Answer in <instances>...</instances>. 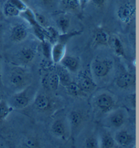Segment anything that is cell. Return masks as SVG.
Wrapping results in <instances>:
<instances>
[{"label": "cell", "mask_w": 139, "mask_h": 148, "mask_svg": "<svg viewBox=\"0 0 139 148\" xmlns=\"http://www.w3.org/2000/svg\"><path fill=\"white\" fill-rule=\"evenodd\" d=\"M9 79L11 86L19 91L29 86L30 77L26 70L23 67H14L10 72Z\"/></svg>", "instance_id": "cell-1"}, {"label": "cell", "mask_w": 139, "mask_h": 148, "mask_svg": "<svg viewBox=\"0 0 139 148\" xmlns=\"http://www.w3.org/2000/svg\"><path fill=\"white\" fill-rule=\"evenodd\" d=\"M33 88L27 86L23 90H19L10 97L9 104L14 109H23L27 107L33 99Z\"/></svg>", "instance_id": "cell-2"}, {"label": "cell", "mask_w": 139, "mask_h": 148, "mask_svg": "<svg viewBox=\"0 0 139 148\" xmlns=\"http://www.w3.org/2000/svg\"><path fill=\"white\" fill-rule=\"evenodd\" d=\"M113 68V62L109 58H97L92 62L91 69L95 77H106Z\"/></svg>", "instance_id": "cell-3"}, {"label": "cell", "mask_w": 139, "mask_h": 148, "mask_svg": "<svg viewBox=\"0 0 139 148\" xmlns=\"http://www.w3.org/2000/svg\"><path fill=\"white\" fill-rule=\"evenodd\" d=\"M135 13V5L131 1H126L118 7L117 10V16L121 23L128 25L134 19Z\"/></svg>", "instance_id": "cell-4"}, {"label": "cell", "mask_w": 139, "mask_h": 148, "mask_svg": "<svg viewBox=\"0 0 139 148\" xmlns=\"http://www.w3.org/2000/svg\"><path fill=\"white\" fill-rule=\"evenodd\" d=\"M95 106L100 112L107 114L114 110L116 106V102L110 94L103 92L96 97Z\"/></svg>", "instance_id": "cell-5"}, {"label": "cell", "mask_w": 139, "mask_h": 148, "mask_svg": "<svg viewBox=\"0 0 139 148\" xmlns=\"http://www.w3.org/2000/svg\"><path fill=\"white\" fill-rule=\"evenodd\" d=\"M76 82L85 93L93 92L97 86L94 79L85 71L78 74Z\"/></svg>", "instance_id": "cell-6"}, {"label": "cell", "mask_w": 139, "mask_h": 148, "mask_svg": "<svg viewBox=\"0 0 139 148\" xmlns=\"http://www.w3.org/2000/svg\"><path fill=\"white\" fill-rule=\"evenodd\" d=\"M136 83V77L133 74L124 72L117 77L115 84L117 86L121 89H128L133 86Z\"/></svg>", "instance_id": "cell-7"}, {"label": "cell", "mask_w": 139, "mask_h": 148, "mask_svg": "<svg viewBox=\"0 0 139 148\" xmlns=\"http://www.w3.org/2000/svg\"><path fill=\"white\" fill-rule=\"evenodd\" d=\"M93 41L95 46H109L111 42V38L107 31L100 28L95 31L94 34Z\"/></svg>", "instance_id": "cell-8"}, {"label": "cell", "mask_w": 139, "mask_h": 148, "mask_svg": "<svg viewBox=\"0 0 139 148\" xmlns=\"http://www.w3.org/2000/svg\"><path fill=\"white\" fill-rule=\"evenodd\" d=\"M66 53V44L56 42L52 45L51 50V60L55 64L60 63Z\"/></svg>", "instance_id": "cell-9"}, {"label": "cell", "mask_w": 139, "mask_h": 148, "mask_svg": "<svg viewBox=\"0 0 139 148\" xmlns=\"http://www.w3.org/2000/svg\"><path fill=\"white\" fill-rule=\"evenodd\" d=\"M28 36V29L24 24H16L11 29V39L15 42H23Z\"/></svg>", "instance_id": "cell-10"}, {"label": "cell", "mask_w": 139, "mask_h": 148, "mask_svg": "<svg viewBox=\"0 0 139 148\" xmlns=\"http://www.w3.org/2000/svg\"><path fill=\"white\" fill-rule=\"evenodd\" d=\"M51 130L54 135L60 139H66L68 137V128L64 120L58 119L54 121Z\"/></svg>", "instance_id": "cell-11"}, {"label": "cell", "mask_w": 139, "mask_h": 148, "mask_svg": "<svg viewBox=\"0 0 139 148\" xmlns=\"http://www.w3.org/2000/svg\"><path fill=\"white\" fill-rule=\"evenodd\" d=\"M60 63L68 71L73 72V73L78 71L80 65L79 60L75 56L71 55H64Z\"/></svg>", "instance_id": "cell-12"}, {"label": "cell", "mask_w": 139, "mask_h": 148, "mask_svg": "<svg viewBox=\"0 0 139 148\" xmlns=\"http://www.w3.org/2000/svg\"><path fill=\"white\" fill-rule=\"evenodd\" d=\"M84 118L83 114L78 111H71L68 116V126L71 131L74 132L77 130L83 124Z\"/></svg>", "instance_id": "cell-13"}, {"label": "cell", "mask_w": 139, "mask_h": 148, "mask_svg": "<svg viewBox=\"0 0 139 148\" xmlns=\"http://www.w3.org/2000/svg\"><path fill=\"white\" fill-rule=\"evenodd\" d=\"M42 82L46 88L52 92H56L60 84L59 78L56 72H52L46 75L43 79Z\"/></svg>", "instance_id": "cell-14"}, {"label": "cell", "mask_w": 139, "mask_h": 148, "mask_svg": "<svg viewBox=\"0 0 139 148\" xmlns=\"http://www.w3.org/2000/svg\"><path fill=\"white\" fill-rule=\"evenodd\" d=\"M37 52L35 48L31 47H26L21 49L17 54V57L21 63L28 64L33 61L36 57Z\"/></svg>", "instance_id": "cell-15"}, {"label": "cell", "mask_w": 139, "mask_h": 148, "mask_svg": "<svg viewBox=\"0 0 139 148\" xmlns=\"http://www.w3.org/2000/svg\"><path fill=\"white\" fill-rule=\"evenodd\" d=\"M34 106L40 112H46L51 108V100L46 95H38L34 99Z\"/></svg>", "instance_id": "cell-16"}, {"label": "cell", "mask_w": 139, "mask_h": 148, "mask_svg": "<svg viewBox=\"0 0 139 148\" xmlns=\"http://www.w3.org/2000/svg\"><path fill=\"white\" fill-rule=\"evenodd\" d=\"M115 141L119 145L126 147L130 145L133 141V137L126 130H119L115 134L114 137Z\"/></svg>", "instance_id": "cell-17"}, {"label": "cell", "mask_w": 139, "mask_h": 148, "mask_svg": "<svg viewBox=\"0 0 139 148\" xmlns=\"http://www.w3.org/2000/svg\"><path fill=\"white\" fill-rule=\"evenodd\" d=\"M125 115L121 111H116L111 114L109 118V122L111 126L115 128H119L125 123Z\"/></svg>", "instance_id": "cell-18"}, {"label": "cell", "mask_w": 139, "mask_h": 148, "mask_svg": "<svg viewBox=\"0 0 139 148\" xmlns=\"http://www.w3.org/2000/svg\"><path fill=\"white\" fill-rule=\"evenodd\" d=\"M62 6L66 11L79 14L81 11L78 0H60Z\"/></svg>", "instance_id": "cell-19"}, {"label": "cell", "mask_w": 139, "mask_h": 148, "mask_svg": "<svg viewBox=\"0 0 139 148\" xmlns=\"http://www.w3.org/2000/svg\"><path fill=\"white\" fill-rule=\"evenodd\" d=\"M64 87H65L68 94L71 97H84L86 95V93L80 88L79 85L77 84L76 82L71 81Z\"/></svg>", "instance_id": "cell-20"}, {"label": "cell", "mask_w": 139, "mask_h": 148, "mask_svg": "<svg viewBox=\"0 0 139 148\" xmlns=\"http://www.w3.org/2000/svg\"><path fill=\"white\" fill-rule=\"evenodd\" d=\"M56 25L62 34H66L68 32L70 25H71V20L67 16L61 15L58 16L56 19Z\"/></svg>", "instance_id": "cell-21"}, {"label": "cell", "mask_w": 139, "mask_h": 148, "mask_svg": "<svg viewBox=\"0 0 139 148\" xmlns=\"http://www.w3.org/2000/svg\"><path fill=\"white\" fill-rule=\"evenodd\" d=\"M57 73L58 78H59V82L60 84H61L64 86H65L68 84V83H70L72 81L70 77L69 73L67 69H66L65 68L62 67V65H60L57 68Z\"/></svg>", "instance_id": "cell-22"}, {"label": "cell", "mask_w": 139, "mask_h": 148, "mask_svg": "<svg viewBox=\"0 0 139 148\" xmlns=\"http://www.w3.org/2000/svg\"><path fill=\"white\" fill-rule=\"evenodd\" d=\"M13 110L14 108L8 101L0 99V122L4 120Z\"/></svg>", "instance_id": "cell-23"}, {"label": "cell", "mask_w": 139, "mask_h": 148, "mask_svg": "<svg viewBox=\"0 0 139 148\" xmlns=\"http://www.w3.org/2000/svg\"><path fill=\"white\" fill-rule=\"evenodd\" d=\"M19 16L22 17L23 19H25L32 27L40 25L38 24V23L37 22L35 13L31 9H29V8H27L25 10L21 12Z\"/></svg>", "instance_id": "cell-24"}, {"label": "cell", "mask_w": 139, "mask_h": 148, "mask_svg": "<svg viewBox=\"0 0 139 148\" xmlns=\"http://www.w3.org/2000/svg\"><path fill=\"white\" fill-rule=\"evenodd\" d=\"M3 14L7 17L18 16L21 14V12L8 1L3 4Z\"/></svg>", "instance_id": "cell-25"}, {"label": "cell", "mask_w": 139, "mask_h": 148, "mask_svg": "<svg viewBox=\"0 0 139 148\" xmlns=\"http://www.w3.org/2000/svg\"><path fill=\"white\" fill-rule=\"evenodd\" d=\"M115 141L114 138L109 132H105L101 136L99 147L103 148H112L115 146Z\"/></svg>", "instance_id": "cell-26"}, {"label": "cell", "mask_w": 139, "mask_h": 148, "mask_svg": "<svg viewBox=\"0 0 139 148\" xmlns=\"http://www.w3.org/2000/svg\"><path fill=\"white\" fill-rule=\"evenodd\" d=\"M111 42H112L113 49H114L115 54L119 56L125 57V50L124 45H123L120 39L117 38V37H114L111 40Z\"/></svg>", "instance_id": "cell-27"}, {"label": "cell", "mask_w": 139, "mask_h": 148, "mask_svg": "<svg viewBox=\"0 0 139 148\" xmlns=\"http://www.w3.org/2000/svg\"><path fill=\"white\" fill-rule=\"evenodd\" d=\"M42 52L45 58L47 59H51V50H52V45L48 40H44L42 42Z\"/></svg>", "instance_id": "cell-28"}, {"label": "cell", "mask_w": 139, "mask_h": 148, "mask_svg": "<svg viewBox=\"0 0 139 148\" xmlns=\"http://www.w3.org/2000/svg\"><path fill=\"white\" fill-rule=\"evenodd\" d=\"M23 145L25 147L28 148H36L40 147V143H39L38 140L32 137H29L25 139Z\"/></svg>", "instance_id": "cell-29"}, {"label": "cell", "mask_w": 139, "mask_h": 148, "mask_svg": "<svg viewBox=\"0 0 139 148\" xmlns=\"http://www.w3.org/2000/svg\"><path fill=\"white\" fill-rule=\"evenodd\" d=\"M84 147L87 148H97L99 147V143L97 138L91 136L86 139L85 143H84Z\"/></svg>", "instance_id": "cell-30"}, {"label": "cell", "mask_w": 139, "mask_h": 148, "mask_svg": "<svg viewBox=\"0 0 139 148\" xmlns=\"http://www.w3.org/2000/svg\"><path fill=\"white\" fill-rule=\"evenodd\" d=\"M10 1L12 4H13L14 6L19 11L23 12L26 10L27 8V5L25 2H23L22 0H8Z\"/></svg>", "instance_id": "cell-31"}, {"label": "cell", "mask_w": 139, "mask_h": 148, "mask_svg": "<svg viewBox=\"0 0 139 148\" xmlns=\"http://www.w3.org/2000/svg\"><path fill=\"white\" fill-rule=\"evenodd\" d=\"M35 15H36V21L38 23V24L42 27H44V28H46L48 27V25H47V20L44 15L41 14L40 13L35 14Z\"/></svg>", "instance_id": "cell-32"}, {"label": "cell", "mask_w": 139, "mask_h": 148, "mask_svg": "<svg viewBox=\"0 0 139 148\" xmlns=\"http://www.w3.org/2000/svg\"><path fill=\"white\" fill-rule=\"evenodd\" d=\"M90 2L92 3L97 8H103L106 5L107 0H90Z\"/></svg>", "instance_id": "cell-33"}, {"label": "cell", "mask_w": 139, "mask_h": 148, "mask_svg": "<svg viewBox=\"0 0 139 148\" xmlns=\"http://www.w3.org/2000/svg\"><path fill=\"white\" fill-rule=\"evenodd\" d=\"M78 1H79V5L81 10H83L86 8V5H87L88 3H90V0H78Z\"/></svg>", "instance_id": "cell-34"}, {"label": "cell", "mask_w": 139, "mask_h": 148, "mask_svg": "<svg viewBox=\"0 0 139 148\" xmlns=\"http://www.w3.org/2000/svg\"><path fill=\"white\" fill-rule=\"evenodd\" d=\"M40 1L43 4L46 5V6H49V5H52L55 1V0H40Z\"/></svg>", "instance_id": "cell-35"}, {"label": "cell", "mask_w": 139, "mask_h": 148, "mask_svg": "<svg viewBox=\"0 0 139 148\" xmlns=\"http://www.w3.org/2000/svg\"><path fill=\"white\" fill-rule=\"evenodd\" d=\"M2 82H1V69H0V85H1Z\"/></svg>", "instance_id": "cell-36"}, {"label": "cell", "mask_w": 139, "mask_h": 148, "mask_svg": "<svg viewBox=\"0 0 139 148\" xmlns=\"http://www.w3.org/2000/svg\"><path fill=\"white\" fill-rule=\"evenodd\" d=\"M22 1H23V2H25V3H27L29 2V1H30V0H22Z\"/></svg>", "instance_id": "cell-37"}, {"label": "cell", "mask_w": 139, "mask_h": 148, "mask_svg": "<svg viewBox=\"0 0 139 148\" xmlns=\"http://www.w3.org/2000/svg\"></svg>", "instance_id": "cell-38"}]
</instances>
